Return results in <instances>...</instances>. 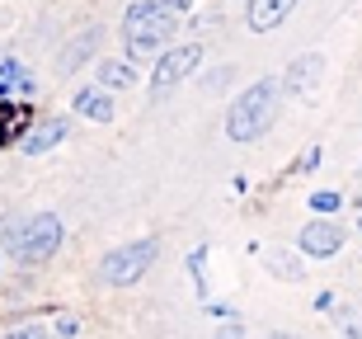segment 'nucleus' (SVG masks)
Masks as SVG:
<instances>
[{"instance_id":"nucleus-10","label":"nucleus","mask_w":362,"mask_h":339,"mask_svg":"<svg viewBox=\"0 0 362 339\" xmlns=\"http://www.w3.org/2000/svg\"><path fill=\"white\" fill-rule=\"evenodd\" d=\"M76 113H85V118H94V122H108V118H113V104H108V90H99V85H90V90H81V95H76Z\"/></svg>"},{"instance_id":"nucleus-2","label":"nucleus","mask_w":362,"mask_h":339,"mask_svg":"<svg viewBox=\"0 0 362 339\" xmlns=\"http://www.w3.org/2000/svg\"><path fill=\"white\" fill-rule=\"evenodd\" d=\"M282 109V81H255L226 113V137L230 142H259L278 122Z\"/></svg>"},{"instance_id":"nucleus-16","label":"nucleus","mask_w":362,"mask_h":339,"mask_svg":"<svg viewBox=\"0 0 362 339\" xmlns=\"http://www.w3.org/2000/svg\"><path fill=\"white\" fill-rule=\"evenodd\" d=\"M273 273H287V278H301V264H296L292 255L282 259V255H273Z\"/></svg>"},{"instance_id":"nucleus-9","label":"nucleus","mask_w":362,"mask_h":339,"mask_svg":"<svg viewBox=\"0 0 362 339\" xmlns=\"http://www.w3.org/2000/svg\"><path fill=\"white\" fill-rule=\"evenodd\" d=\"M287 14H292V0H255V5H250V28H255V33H269Z\"/></svg>"},{"instance_id":"nucleus-11","label":"nucleus","mask_w":362,"mask_h":339,"mask_svg":"<svg viewBox=\"0 0 362 339\" xmlns=\"http://www.w3.org/2000/svg\"><path fill=\"white\" fill-rule=\"evenodd\" d=\"M5 95H33V76L24 62H5L0 67V99Z\"/></svg>"},{"instance_id":"nucleus-17","label":"nucleus","mask_w":362,"mask_h":339,"mask_svg":"<svg viewBox=\"0 0 362 339\" xmlns=\"http://www.w3.org/2000/svg\"><path fill=\"white\" fill-rule=\"evenodd\" d=\"M5 339H47V330L42 326H24V330H10Z\"/></svg>"},{"instance_id":"nucleus-13","label":"nucleus","mask_w":362,"mask_h":339,"mask_svg":"<svg viewBox=\"0 0 362 339\" xmlns=\"http://www.w3.org/2000/svg\"><path fill=\"white\" fill-rule=\"evenodd\" d=\"M24 127H28V109H19V104H0V146L14 142V132H24Z\"/></svg>"},{"instance_id":"nucleus-14","label":"nucleus","mask_w":362,"mask_h":339,"mask_svg":"<svg viewBox=\"0 0 362 339\" xmlns=\"http://www.w3.org/2000/svg\"><path fill=\"white\" fill-rule=\"evenodd\" d=\"M90 47H94V33H81V38H76V47H71V52L62 57V71H71V67H76V62H81L85 52H90Z\"/></svg>"},{"instance_id":"nucleus-4","label":"nucleus","mask_w":362,"mask_h":339,"mask_svg":"<svg viewBox=\"0 0 362 339\" xmlns=\"http://www.w3.org/2000/svg\"><path fill=\"white\" fill-rule=\"evenodd\" d=\"M156 255H160V241L146 236V241H132V245H122V250H108V255L99 259V273H104V283L127 287L156 264Z\"/></svg>"},{"instance_id":"nucleus-1","label":"nucleus","mask_w":362,"mask_h":339,"mask_svg":"<svg viewBox=\"0 0 362 339\" xmlns=\"http://www.w3.org/2000/svg\"><path fill=\"white\" fill-rule=\"evenodd\" d=\"M184 14V0H136L122 14V42L132 57H151L165 38H175V19Z\"/></svg>"},{"instance_id":"nucleus-19","label":"nucleus","mask_w":362,"mask_h":339,"mask_svg":"<svg viewBox=\"0 0 362 339\" xmlns=\"http://www.w3.org/2000/svg\"><path fill=\"white\" fill-rule=\"evenodd\" d=\"M216 339H240V330H235V326H226V330H221Z\"/></svg>"},{"instance_id":"nucleus-5","label":"nucleus","mask_w":362,"mask_h":339,"mask_svg":"<svg viewBox=\"0 0 362 339\" xmlns=\"http://www.w3.org/2000/svg\"><path fill=\"white\" fill-rule=\"evenodd\" d=\"M198 62H202V47H198V42H184V47H175L170 57H160V67H156V81H151V95H156V99L170 95V90H175V85L188 76V71L198 67Z\"/></svg>"},{"instance_id":"nucleus-6","label":"nucleus","mask_w":362,"mask_h":339,"mask_svg":"<svg viewBox=\"0 0 362 339\" xmlns=\"http://www.w3.org/2000/svg\"><path fill=\"white\" fill-rule=\"evenodd\" d=\"M325 76V57L306 52V57H296L292 67H287V76H282V90L296 99H315V85H320Z\"/></svg>"},{"instance_id":"nucleus-18","label":"nucleus","mask_w":362,"mask_h":339,"mask_svg":"<svg viewBox=\"0 0 362 339\" xmlns=\"http://www.w3.org/2000/svg\"><path fill=\"white\" fill-rule=\"evenodd\" d=\"M344 339H362V316H353L349 326H344Z\"/></svg>"},{"instance_id":"nucleus-12","label":"nucleus","mask_w":362,"mask_h":339,"mask_svg":"<svg viewBox=\"0 0 362 339\" xmlns=\"http://www.w3.org/2000/svg\"><path fill=\"white\" fill-rule=\"evenodd\" d=\"M132 81H136V71L127 62H99V90H122Z\"/></svg>"},{"instance_id":"nucleus-8","label":"nucleus","mask_w":362,"mask_h":339,"mask_svg":"<svg viewBox=\"0 0 362 339\" xmlns=\"http://www.w3.org/2000/svg\"><path fill=\"white\" fill-rule=\"evenodd\" d=\"M339 245H344V231H339V226H329V222H315V226H306V231H301V250H306V255H315V259L334 255Z\"/></svg>"},{"instance_id":"nucleus-20","label":"nucleus","mask_w":362,"mask_h":339,"mask_svg":"<svg viewBox=\"0 0 362 339\" xmlns=\"http://www.w3.org/2000/svg\"><path fill=\"white\" fill-rule=\"evenodd\" d=\"M269 339H296V335H269Z\"/></svg>"},{"instance_id":"nucleus-15","label":"nucleus","mask_w":362,"mask_h":339,"mask_svg":"<svg viewBox=\"0 0 362 339\" xmlns=\"http://www.w3.org/2000/svg\"><path fill=\"white\" fill-rule=\"evenodd\" d=\"M310 207L315 212H339V193H310Z\"/></svg>"},{"instance_id":"nucleus-3","label":"nucleus","mask_w":362,"mask_h":339,"mask_svg":"<svg viewBox=\"0 0 362 339\" xmlns=\"http://www.w3.org/2000/svg\"><path fill=\"white\" fill-rule=\"evenodd\" d=\"M10 250L19 264H47L62 250V217H52V212L28 217L19 231H10Z\"/></svg>"},{"instance_id":"nucleus-7","label":"nucleus","mask_w":362,"mask_h":339,"mask_svg":"<svg viewBox=\"0 0 362 339\" xmlns=\"http://www.w3.org/2000/svg\"><path fill=\"white\" fill-rule=\"evenodd\" d=\"M57 142H66V122L62 118H47V122H38V127H28V132L19 137V146H24L28 156H42V151H52Z\"/></svg>"}]
</instances>
